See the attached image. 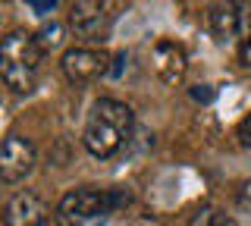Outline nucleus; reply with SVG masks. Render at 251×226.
Returning <instances> with one entry per match:
<instances>
[{
    "mask_svg": "<svg viewBox=\"0 0 251 226\" xmlns=\"http://www.w3.org/2000/svg\"><path fill=\"white\" fill-rule=\"evenodd\" d=\"M132 129H135V113L129 104L116 98H98L88 110V120H85L82 145L91 157L107 160L129 142Z\"/></svg>",
    "mask_w": 251,
    "mask_h": 226,
    "instance_id": "obj_1",
    "label": "nucleus"
},
{
    "mask_svg": "<svg viewBox=\"0 0 251 226\" xmlns=\"http://www.w3.org/2000/svg\"><path fill=\"white\" fill-rule=\"evenodd\" d=\"M132 204V192L129 189H73L60 198V204L53 207V223L57 226H85L91 220H104V217L116 214V210Z\"/></svg>",
    "mask_w": 251,
    "mask_h": 226,
    "instance_id": "obj_2",
    "label": "nucleus"
},
{
    "mask_svg": "<svg viewBox=\"0 0 251 226\" xmlns=\"http://www.w3.org/2000/svg\"><path fill=\"white\" fill-rule=\"evenodd\" d=\"M41 44L25 28H13L0 44V75L3 85L16 95H28L38 85V69H41Z\"/></svg>",
    "mask_w": 251,
    "mask_h": 226,
    "instance_id": "obj_3",
    "label": "nucleus"
},
{
    "mask_svg": "<svg viewBox=\"0 0 251 226\" xmlns=\"http://www.w3.org/2000/svg\"><path fill=\"white\" fill-rule=\"evenodd\" d=\"M60 69L73 85H91L100 75H110L113 60L100 48H69L60 60Z\"/></svg>",
    "mask_w": 251,
    "mask_h": 226,
    "instance_id": "obj_4",
    "label": "nucleus"
},
{
    "mask_svg": "<svg viewBox=\"0 0 251 226\" xmlns=\"http://www.w3.org/2000/svg\"><path fill=\"white\" fill-rule=\"evenodd\" d=\"M113 22V0H73L69 28L85 41H100Z\"/></svg>",
    "mask_w": 251,
    "mask_h": 226,
    "instance_id": "obj_5",
    "label": "nucleus"
},
{
    "mask_svg": "<svg viewBox=\"0 0 251 226\" xmlns=\"http://www.w3.org/2000/svg\"><path fill=\"white\" fill-rule=\"evenodd\" d=\"M35 163H38V151L31 145V138L10 132L0 145V179L6 185L22 182L25 176L35 173Z\"/></svg>",
    "mask_w": 251,
    "mask_h": 226,
    "instance_id": "obj_6",
    "label": "nucleus"
},
{
    "mask_svg": "<svg viewBox=\"0 0 251 226\" xmlns=\"http://www.w3.org/2000/svg\"><path fill=\"white\" fill-rule=\"evenodd\" d=\"M207 28H210V35H214L220 44L235 41V38L245 41V38L251 35L248 13H245V6H239L235 0H217V3L210 6L207 10Z\"/></svg>",
    "mask_w": 251,
    "mask_h": 226,
    "instance_id": "obj_7",
    "label": "nucleus"
},
{
    "mask_svg": "<svg viewBox=\"0 0 251 226\" xmlns=\"http://www.w3.org/2000/svg\"><path fill=\"white\" fill-rule=\"evenodd\" d=\"M50 220V207L44 204L41 195L19 189L6 198L3 204V223L6 226H44Z\"/></svg>",
    "mask_w": 251,
    "mask_h": 226,
    "instance_id": "obj_8",
    "label": "nucleus"
},
{
    "mask_svg": "<svg viewBox=\"0 0 251 226\" xmlns=\"http://www.w3.org/2000/svg\"><path fill=\"white\" fill-rule=\"evenodd\" d=\"M151 63H154V73L163 85H182L185 82V73H188V53L179 41H163L154 44L151 50Z\"/></svg>",
    "mask_w": 251,
    "mask_h": 226,
    "instance_id": "obj_9",
    "label": "nucleus"
},
{
    "mask_svg": "<svg viewBox=\"0 0 251 226\" xmlns=\"http://www.w3.org/2000/svg\"><path fill=\"white\" fill-rule=\"evenodd\" d=\"M188 226H239V223H235L229 214L217 210V207H201L198 214H192Z\"/></svg>",
    "mask_w": 251,
    "mask_h": 226,
    "instance_id": "obj_10",
    "label": "nucleus"
},
{
    "mask_svg": "<svg viewBox=\"0 0 251 226\" xmlns=\"http://www.w3.org/2000/svg\"><path fill=\"white\" fill-rule=\"evenodd\" d=\"M35 41L41 44V50H57L63 44V25L60 22H44L35 32Z\"/></svg>",
    "mask_w": 251,
    "mask_h": 226,
    "instance_id": "obj_11",
    "label": "nucleus"
},
{
    "mask_svg": "<svg viewBox=\"0 0 251 226\" xmlns=\"http://www.w3.org/2000/svg\"><path fill=\"white\" fill-rule=\"evenodd\" d=\"M188 95H192V100H198V104H210L217 98V91H214V85H192Z\"/></svg>",
    "mask_w": 251,
    "mask_h": 226,
    "instance_id": "obj_12",
    "label": "nucleus"
},
{
    "mask_svg": "<svg viewBox=\"0 0 251 226\" xmlns=\"http://www.w3.org/2000/svg\"><path fill=\"white\" fill-rule=\"evenodd\" d=\"M25 3L31 6L35 16H50V13L57 10V0H25Z\"/></svg>",
    "mask_w": 251,
    "mask_h": 226,
    "instance_id": "obj_13",
    "label": "nucleus"
},
{
    "mask_svg": "<svg viewBox=\"0 0 251 226\" xmlns=\"http://www.w3.org/2000/svg\"><path fill=\"white\" fill-rule=\"evenodd\" d=\"M235 138H239L242 148H251V113L239 123V126H235Z\"/></svg>",
    "mask_w": 251,
    "mask_h": 226,
    "instance_id": "obj_14",
    "label": "nucleus"
},
{
    "mask_svg": "<svg viewBox=\"0 0 251 226\" xmlns=\"http://www.w3.org/2000/svg\"><path fill=\"white\" fill-rule=\"evenodd\" d=\"M239 207H245L248 214H251V179H248V182H242V189H239Z\"/></svg>",
    "mask_w": 251,
    "mask_h": 226,
    "instance_id": "obj_15",
    "label": "nucleus"
},
{
    "mask_svg": "<svg viewBox=\"0 0 251 226\" xmlns=\"http://www.w3.org/2000/svg\"><path fill=\"white\" fill-rule=\"evenodd\" d=\"M239 57H242V63H245L248 69H251V35L242 41V48H239Z\"/></svg>",
    "mask_w": 251,
    "mask_h": 226,
    "instance_id": "obj_16",
    "label": "nucleus"
}]
</instances>
